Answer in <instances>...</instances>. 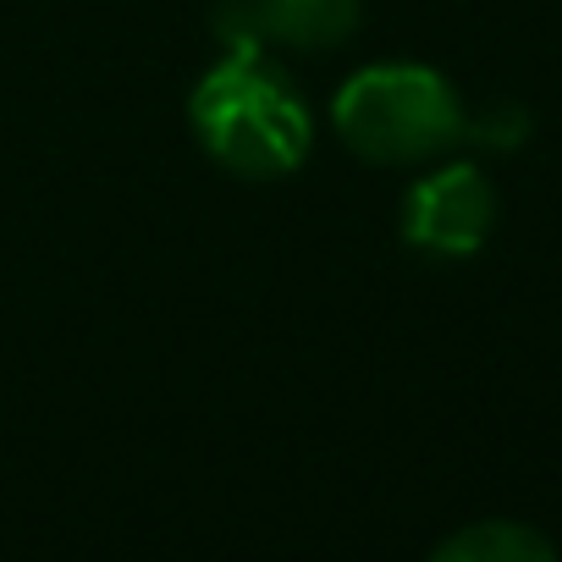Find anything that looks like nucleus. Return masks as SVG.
<instances>
[{
  "instance_id": "nucleus-5",
  "label": "nucleus",
  "mask_w": 562,
  "mask_h": 562,
  "mask_svg": "<svg viewBox=\"0 0 562 562\" xmlns=\"http://www.w3.org/2000/svg\"><path fill=\"white\" fill-rule=\"evenodd\" d=\"M430 557L436 562H551L557 546L518 518H480V524L452 529Z\"/></svg>"
},
{
  "instance_id": "nucleus-3",
  "label": "nucleus",
  "mask_w": 562,
  "mask_h": 562,
  "mask_svg": "<svg viewBox=\"0 0 562 562\" xmlns=\"http://www.w3.org/2000/svg\"><path fill=\"white\" fill-rule=\"evenodd\" d=\"M491 232H496V182L469 160L425 171L403 199V243H414L419 254L469 259L491 243Z\"/></svg>"
},
{
  "instance_id": "nucleus-1",
  "label": "nucleus",
  "mask_w": 562,
  "mask_h": 562,
  "mask_svg": "<svg viewBox=\"0 0 562 562\" xmlns=\"http://www.w3.org/2000/svg\"><path fill=\"white\" fill-rule=\"evenodd\" d=\"M188 122L204 155L248 182L293 177L315 144L304 94L265 56H226L210 67L188 100Z\"/></svg>"
},
{
  "instance_id": "nucleus-4",
  "label": "nucleus",
  "mask_w": 562,
  "mask_h": 562,
  "mask_svg": "<svg viewBox=\"0 0 562 562\" xmlns=\"http://www.w3.org/2000/svg\"><path fill=\"white\" fill-rule=\"evenodd\" d=\"M265 40L288 50H337L353 40L364 0H259Z\"/></svg>"
},
{
  "instance_id": "nucleus-6",
  "label": "nucleus",
  "mask_w": 562,
  "mask_h": 562,
  "mask_svg": "<svg viewBox=\"0 0 562 562\" xmlns=\"http://www.w3.org/2000/svg\"><path fill=\"white\" fill-rule=\"evenodd\" d=\"M463 138H480L491 149H513V144L529 138V111L524 105H491L485 116H469Z\"/></svg>"
},
{
  "instance_id": "nucleus-2",
  "label": "nucleus",
  "mask_w": 562,
  "mask_h": 562,
  "mask_svg": "<svg viewBox=\"0 0 562 562\" xmlns=\"http://www.w3.org/2000/svg\"><path fill=\"white\" fill-rule=\"evenodd\" d=\"M331 127L370 166H425L463 138L469 111L436 67L375 61L337 89Z\"/></svg>"
}]
</instances>
